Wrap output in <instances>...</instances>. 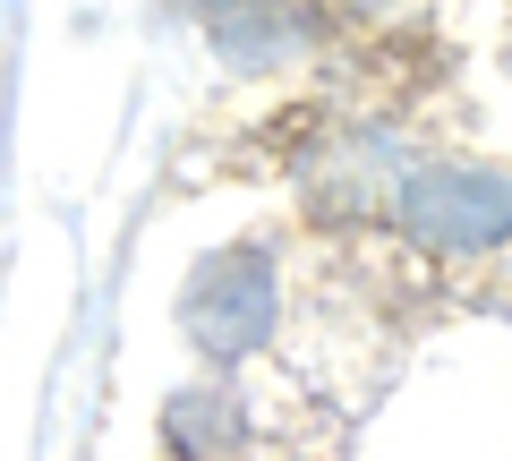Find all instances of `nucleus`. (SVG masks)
I'll return each instance as SVG.
<instances>
[{"label":"nucleus","instance_id":"39448f33","mask_svg":"<svg viewBox=\"0 0 512 461\" xmlns=\"http://www.w3.org/2000/svg\"><path fill=\"white\" fill-rule=\"evenodd\" d=\"M188 9H197V18H214V9H222V0H188Z\"/></svg>","mask_w":512,"mask_h":461},{"label":"nucleus","instance_id":"f03ea898","mask_svg":"<svg viewBox=\"0 0 512 461\" xmlns=\"http://www.w3.org/2000/svg\"><path fill=\"white\" fill-rule=\"evenodd\" d=\"M393 222L427 257H487L512 240V180L487 163H419L393 197Z\"/></svg>","mask_w":512,"mask_h":461},{"label":"nucleus","instance_id":"f257e3e1","mask_svg":"<svg viewBox=\"0 0 512 461\" xmlns=\"http://www.w3.org/2000/svg\"><path fill=\"white\" fill-rule=\"evenodd\" d=\"M282 316V282L265 248H214L197 274L180 282V342L205 368H239L265 351V333Z\"/></svg>","mask_w":512,"mask_h":461},{"label":"nucleus","instance_id":"7ed1b4c3","mask_svg":"<svg viewBox=\"0 0 512 461\" xmlns=\"http://www.w3.org/2000/svg\"><path fill=\"white\" fill-rule=\"evenodd\" d=\"M316 0H222L214 18H205V35H214V52H222V69H239V77H265V69H282V60H299L316 43Z\"/></svg>","mask_w":512,"mask_h":461},{"label":"nucleus","instance_id":"20e7f679","mask_svg":"<svg viewBox=\"0 0 512 461\" xmlns=\"http://www.w3.org/2000/svg\"><path fill=\"white\" fill-rule=\"evenodd\" d=\"M163 436H171L180 461H214V453H231V436H239V402L222 385H180L163 402Z\"/></svg>","mask_w":512,"mask_h":461}]
</instances>
